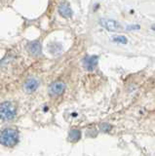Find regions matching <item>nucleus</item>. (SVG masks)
<instances>
[{"mask_svg": "<svg viewBox=\"0 0 155 156\" xmlns=\"http://www.w3.org/2000/svg\"><path fill=\"white\" fill-rule=\"evenodd\" d=\"M98 56H87L83 60L85 68L88 70H93L97 66V65H98Z\"/></svg>", "mask_w": 155, "mask_h": 156, "instance_id": "nucleus-5", "label": "nucleus"}, {"mask_svg": "<svg viewBox=\"0 0 155 156\" xmlns=\"http://www.w3.org/2000/svg\"><path fill=\"white\" fill-rule=\"evenodd\" d=\"M59 13L64 18H70L72 16V10L67 2H62L59 6Z\"/></svg>", "mask_w": 155, "mask_h": 156, "instance_id": "nucleus-7", "label": "nucleus"}, {"mask_svg": "<svg viewBox=\"0 0 155 156\" xmlns=\"http://www.w3.org/2000/svg\"><path fill=\"white\" fill-rule=\"evenodd\" d=\"M39 86V82H38L37 79L35 78H30L28 80H26V82L23 85V89L26 93H33L34 91H36V89Z\"/></svg>", "mask_w": 155, "mask_h": 156, "instance_id": "nucleus-6", "label": "nucleus"}, {"mask_svg": "<svg viewBox=\"0 0 155 156\" xmlns=\"http://www.w3.org/2000/svg\"><path fill=\"white\" fill-rule=\"evenodd\" d=\"M19 141V133L14 129H6L0 134V144L11 147L18 144Z\"/></svg>", "mask_w": 155, "mask_h": 156, "instance_id": "nucleus-1", "label": "nucleus"}, {"mask_svg": "<svg viewBox=\"0 0 155 156\" xmlns=\"http://www.w3.org/2000/svg\"><path fill=\"white\" fill-rule=\"evenodd\" d=\"M80 136H81V134H80V132L78 130H72V131H70V133H69V139H70V140L74 141V140H79Z\"/></svg>", "mask_w": 155, "mask_h": 156, "instance_id": "nucleus-9", "label": "nucleus"}, {"mask_svg": "<svg viewBox=\"0 0 155 156\" xmlns=\"http://www.w3.org/2000/svg\"><path fill=\"white\" fill-rule=\"evenodd\" d=\"M112 40L115 43H120V44H127V42H128V39L126 38L125 36H123V35L115 36V37H113Z\"/></svg>", "mask_w": 155, "mask_h": 156, "instance_id": "nucleus-10", "label": "nucleus"}, {"mask_svg": "<svg viewBox=\"0 0 155 156\" xmlns=\"http://www.w3.org/2000/svg\"><path fill=\"white\" fill-rule=\"evenodd\" d=\"M28 51L32 56H39L41 54V44L39 41H32L28 44Z\"/></svg>", "mask_w": 155, "mask_h": 156, "instance_id": "nucleus-8", "label": "nucleus"}, {"mask_svg": "<svg viewBox=\"0 0 155 156\" xmlns=\"http://www.w3.org/2000/svg\"><path fill=\"white\" fill-rule=\"evenodd\" d=\"M65 90V84L62 81H56L49 86L48 88V93L51 97H59Z\"/></svg>", "mask_w": 155, "mask_h": 156, "instance_id": "nucleus-3", "label": "nucleus"}, {"mask_svg": "<svg viewBox=\"0 0 155 156\" xmlns=\"http://www.w3.org/2000/svg\"><path fill=\"white\" fill-rule=\"evenodd\" d=\"M100 26L107 29L109 31H117L120 29V24L114 20H109V19H101L100 20Z\"/></svg>", "mask_w": 155, "mask_h": 156, "instance_id": "nucleus-4", "label": "nucleus"}, {"mask_svg": "<svg viewBox=\"0 0 155 156\" xmlns=\"http://www.w3.org/2000/svg\"><path fill=\"white\" fill-rule=\"evenodd\" d=\"M139 28H140V26H139V24H131V26H128L126 27L127 30H139Z\"/></svg>", "mask_w": 155, "mask_h": 156, "instance_id": "nucleus-11", "label": "nucleus"}, {"mask_svg": "<svg viewBox=\"0 0 155 156\" xmlns=\"http://www.w3.org/2000/svg\"><path fill=\"white\" fill-rule=\"evenodd\" d=\"M151 29H152V30H154V31H155V24H153V26L151 27Z\"/></svg>", "mask_w": 155, "mask_h": 156, "instance_id": "nucleus-12", "label": "nucleus"}, {"mask_svg": "<svg viewBox=\"0 0 155 156\" xmlns=\"http://www.w3.org/2000/svg\"><path fill=\"white\" fill-rule=\"evenodd\" d=\"M16 107L12 102L5 101L0 104V119L11 120L16 115Z\"/></svg>", "mask_w": 155, "mask_h": 156, "instance_id": "nucleus-2", "label": "nucleus"}]
</instances>
